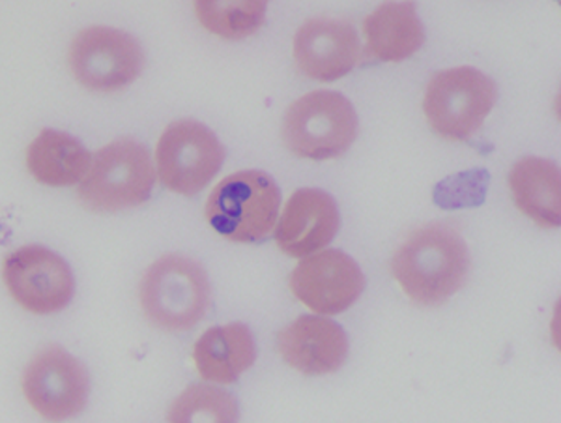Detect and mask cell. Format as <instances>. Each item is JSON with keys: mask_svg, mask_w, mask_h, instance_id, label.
I'll return each mask as SVG.
<instances>
[{"mask_svg": "<svg viewBox=\"0 0 561 423\" xmlns=\"http://www.w3.org/2000/svg\"><path fill=\"white\" fill-rule=\"evenodd\" d=\"M367 52L383 62H401L425 44V26L414 2H386L364 21Z\"/></svg>", "mask_w": 561, "mask_h": 423, "instance_id": "2e32d148", "label": "cell"}, {"mask_svg": "<svg viewBox=\"0 0 561 423\" xmlns=\"http://www.w3.org/2000/svg\"><path fill=\"white\" fill-rule=\"evenodd\" d=\"M193 359L203 379L232 385L255 364V338L243 322L210 328L195 343Z\"/></svg>", "mask_w": 561, "mask_h": 423, "instance_id": "9a60e30c", "label": "cell"}, {"mask_svg": "<svg viewBox=\"0 0 561 423\" xmlns=\"http://www.w3.org/2000/svg\"><path fill=\"white\" fill-rule=\"evenodd\" d=\"M341 227L337 201L319 187H301L288 199L275 242L290 256H309L333 242Z\"/></svg>", "mask_w": 561, "mask_h": 423, "instance_id": "4fadbf2b", "label": "cell"}, {"mask_svg": "<svg viewBox=\"0 0 561 423\" xmlns=\"http://www.w3.org/2000/svg\"><path fill=\"white\" fill-rule=\"evenodd\" d=\"M362 45L348 21L313 18L294 36V58L307 78L337 81L356 68Z\"/></svg>", "mask_w": 561, "mask_h": 423, "instance_id": "7c38bea8", "label": "cell"}, {"mask_svg": "<svg viewBox=\"0 0 561 423\" xmlns=\"http://www.w3.org/2000/svg\"><path fill=\"white\" fill-rule=\"evenodd\" d=\"M280 356L288 366L306 375H328L345 366L348 335L328 317L301 315L277 335Z\"/></svg>", "mask_w": 561, "mask_h": 423, "instance_id": "5bb4252c", "label": "cell"}, {"mask_svg": "<svg viewBox=\"0 0 561 423\" xmlns=\"http://www.w3.org/2000/svg\"><path fill=\"white\" fill-rule=\"evenodd\" d=\"M68 60L84 89L113 92L134 83L147 58L131 34L113 26H89L71 42Z\"/></svg>", "mask_w": 561, "mask_h": 423, "instance_id": "ba28073f", "label": "cell"}, {"mask_svg": "<svg viewBox=\"0 0 561 423\" xmlns=\"http://www.w3.org/2000/svg\"><path fill=\"white\" fill-rule=\"evenodd\" d=\"M364 289L359 264L341 250L306 256L290 274L293 295L314 313H343L356 304Z\"/></svg>", "mask_w": 561, "mask_h": 423, "instance_id": "8fae6325", "label": "cell"}, {"mask_svg": "<svg viewBox=\"0 0 561 423\" xmlns=\"http://www.w3.org/2000/svg\"><path fill=\"white\" fill-rule=\"evenodd\" d=\"M26 168L45 186H73L89 174L92 156L73 135L45 128L26 150Z\"/></svg>", "mask_w": 561, "mask_h": 423, "instance_id": "ac0fdd59", "label": "cell"}, {"mask_svg": "<svg viewBox=\"0 0 561 423\" xmlns=\"http://www.w3.org/2000/svg\"><path fill=\"white\" fill-rule=\"evenodd\" d=\"M357 128V113L348 98L335 90H314L288 107L283 141L300 158L332 160L356 141Z\"/></svg>", "mask_w": 561, "mask_h": 423, "instance_id": "5b68a950", "label": "cell"}, {"mask_svg": "<svg viewBox=\"0 0 561 423\" xmlns=\"http://www.w3.org/2000/svg\"><path fill=\"white\" fill-rule=\"evenodd\" d=\"M153 186L150 150L131 137H122L98 150L77 193L90 210L113 214L147 203Z\"/></svg>", "mask_w": 561, "mask_h": 423, "instance_id": "3957f363", "label": "cell"}, {"mask_svg": "<svg viewBox=\"0 0 561 423\" xmlns=\"http://www.w3.org/2000/svg\"><path fill=\"white\" fill-rule=\"evenodd\" d=\"M23 391L26 401L45 420H70L79 416L89 401V371L81 359L62 346H45L26 366Z\"/></svg>", "mask_w": 561, "mask_h": 423, "instance_id": "9c48e42d", "label": "cell"}, {"mask_svg": "<svg viewBox=\"0 0 561 423\" xmlns=\"http://www.w3.org/2000/svg\"><path fill=\"white\" fill-rule=\"evenodd\" d=\"M472 259L465 238L451 225H423L410 232L391 259V272L410 300L442 306L465 287Z\"/></svg>", "mask_w": 561, "mask_h": 423, "instance_id": "6da1fadb", "label": "cell"}, {"mask_svg": "<svg viewBox=\"0 0 561 423\" xmlns=\"http://www.w3.org/2000/svg\"><path fill=\"white\" fill-rule=\"evenodd\" d=\"M225 147L205 124L182 118L167 126L156 148L163 186L193 197L210 184L224 165Z\"/></svg>", "mask_w": 561, "mask_h": 423, "instance_id": "52a82bcc", "label": "cell"}, {"mask_svg": "<svg viewBox=\"0 0 561 423\" xmlns=\"http://www.w3.org/2000/svg\"><path fill=\"white\" fill-rule=\"evenodd\" d=\"M510 187L515 205L529 219L545 229L561 224V174L554 161L524 158L510 173Z\"/></svg>", "mask_w": 561, "mask_h": 423, "instance_id": "e0dca14e", "label": "cell"}, {"mask_svg": "<svg viewBox=\"0 0 561 423\" xmlns=\"http://www.w3.org/2000/svg\"><path fill=\"white\" fill-rule=\"evenodd\" d=\"M496 100L494 79L472 66H460L434 73L423 111L436 134L451 141H465L483 126Z\"/></svg>", "mask_w": 561, "mask_h": 423, "instance_id": "8992f818", "label": "cell"}, {"mask_svg": "<svg viewBox=\"0 0 561 423\" xmlns=\"http://www.w3.org/2000/svg\"><path fill=\"white\" fill-rule=\"evenodd\" d=\"M139 298L140 308L153 327L185 332L197 327L210 309V279L193 259L161 256L140 279Z\"/></svg>", "mask_w": 561, "mask_h": 423, "instance_id": "7a4b0ae2", "label": "cell"}, {"mask_svg": "<svg viewBox=\"0 0 561 423\" xmlns=\"http://www.w3.org/2000/svg\"><path fill=\"white\" fill-rule=\"evenodd\" d=\"M268 4L262 0L253 2H195L201 25L216 36L227 39L248 38L255 34L266 21Z\"/></svg>", "mask_w": 561, "mask_h": 423, "instance_id": "d6986e66", "label": "cell"}, {"mask_svg": "<svg viewBox=\"0 0 561 423\" xmlns=\"http://www.w3.org/2000/svg\"><path fill=\"white\" fill-rule=\"evenodd\" d=\"M279 208L277 182L262 171H242L211 190L205 211L219 235L240 244H256L274 231Z\"/></svg>", "mask_w": 561, "mask_h": 423, "instance_id": "277c9868", "label": "cell"}, {"mask_svg": "<svg viewBox=\"0 0 561 423\" xmlns=\"http://www.w3.org/2000/svg\"><path fill=\"white\" fill-rule=\"evenodd\" d=\"M2 276L13 300L36 315H51L70 306L76 277L65 256L44 245H25L4 259Z\"/></svg>", "mask_w": 561, "mask_h": 423, "instance_id": "30bf717a", "label": "cell"}, {"mask_svg": "<svg viewBox=\"0 0 561 423\" xmlns=\"http://www.w3.org/2000/svg\"><path fill=\"white\" fill-rule=\"evenodd\" d=\"M238 401L216 386L193 385L169 409V422H237Z\"/></svg>", "mask_w": 561, "mask_h": 423, "instance_id": "ffe728a7", "label": "cell"}]
</instances>
